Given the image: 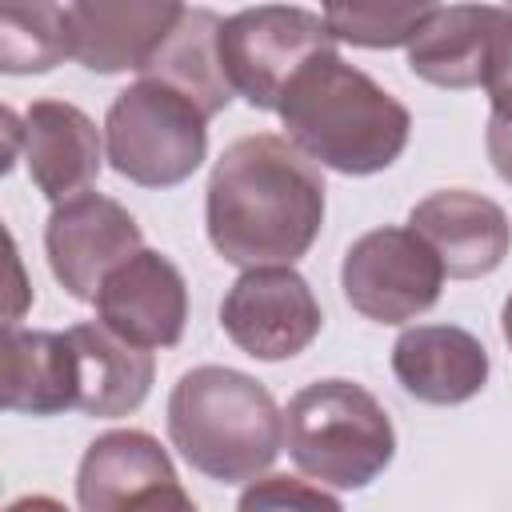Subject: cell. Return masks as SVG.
<instances>
[{"label":"cell","mask_w":512,"mask_h":512,"mask_svg":"<svg viewBox=\"0 0 512 512\" xmlns=\"http://www.w3.org/2000/svg\"><path fill=\"white\" fill-rule=\"evenodd\" d=\"M320 168L276 132L232 140L208 176L204 224L212 248L252 268H292L324 228Z\"/></svg>","instance_id":"obj_1"},{"label":"cell","mask_w":512,"mask_h":512,"mask_svg":"<svg viewBox=\"0 0 512 512\" xmlns=\"http://www.w3.org/2000/svg\"><path fill=\"white\" fill-rule=\"evenodd\" d=\"M284 140L340 176H376L400 160L412 112L340 52L308 60L280 104Z\"/></svg>","instance_id":"obj_2"},{"label":"cell","mask_w":512,"mask_h":512,"mask_svg":"<svg viewBox=\"0 0 512 512\" xmlns=\"http://www.w3.org/2000/svg\"><path fill=\"white\" fill-rule=\"evenodd\" d=\"M168 440L200 476L252 484L284 448V412L256 376L200 364L168 392Z\"/></svg>","instance_id":"obj_3"},{"label":"cell","mask_w":512,"mask_h":512,"mask_svg":"<svg viewBox=\"0 0 512 512\" xmlns=\"http://www.w3.org/2000/svg\"><path fill=\"white\" fill-rule=\"evenodd\" d=\"M292 464L328 488H368L396 456V428L384 404L356 380H312L284 408Z\"/></svg>","instance_id":"obj_4"},{"label":"cell","mask_w":512,"mask_h":512,"mask_svg":"<svg viewBox=\"0 0 512 512\" xmlns=\"http://www.w3.org/2000/svg\"><path fill=\"white\" fill-rule=\"evenodd\" d=\"M108 164L140 188H176L208 156V116L160 80H136L104 116Z\"/></svg>","instance_id":"obj_5"},{"label":"cell","mask_w":512,"mask_h":512,"mask_svg":"<svg viewBox=\"0 0 512 512\" xmlns=\"http://www.w3.org/2000/svg\"><path fill=\"white\" fill-rule=\"evenodd\" d=\"M216 52L232 96H244V104L260 112H280L296 72L308 60L336 52V40L320 12L296 4H260L224 20Z\"/></svg>","instance_id":"obj_6"},{"label":"cell","mask_w":512,"mask_h":512,"mask_svg":"<svg viewBox=\"0 0 512 512\" xmlns=\"http://www.w3.org/2000/svg\"><path fill=\"white\" fill-rule=\"evenodd\" d=\"M340 288L364 320L404 324L440 300L444 264L412 228L384 224L348 244Z\"/></svg>","instance_id":"obj_7"},{"label":"cell","mask_w":512,"mask_h":512,"mask_svg":"<svg viewBox=\"0 0 512 512\" xmlns=\"http://www.w3.org/2000/svg\"><path fill=\"white\" fill-rule=\"evenodd\" d=\"M80 512H200L168 452L144 428L100 432L76 468Z\"/></svg>","instance_id":"obj_8"},{"label":"cell","mask_w":512,"mask_h":512,"mask_svg":"<svg viewBox=\"0 0 512 512\" xmlns=\"http://www.w3.org/2000/svg\"><path fill=\"white\" fill-rule=\"evenodd\" d=\"M324 312L296 268H252L220 300L224 336L252 360H292L320 336Z\"/></svg>","instance_id":"obj_9"},{"label":"cell","mask_w":512,"mask_h":512,"mask_svg":"<svg viewBox=\"0 0 512 512\" xmlns=\"http://www.w3.org/2000/svg\"><path fill=\"white\" fill-rule=\"evenodd\" d=\"M140 248L144 232L136 216L104 192H80L64 204H52V216L44 224L48 268L60 288L84 304H96L108 272H116Z\"/></svg>","instance_id":"obj_10"},{"label":"cell","mask_w":512,"mask_h":512,"mask_svg":"<svg viewBox=\"0 0 512 512\" xmlns=\"http://www.w3.org/2000/svg\"><path fill=\"white\" fill-rule=\"evenodd\" d=\"M96 316L120 340L152 352L172 348L184 336L188 320V284L184 272L152 248H140L124 260L96 292Z\"/></svg>","instance_id":"obj_11"},{"label":"cell","mask_w":512,"mask_h":512,"mask_svg":"<svg viewBox=\"0 0 512 512\" xmlns=\"http://www.w3.org/2000/svg\"><path fill=\"white\" fill-rule=\"evenodd\" d=\"M408 228L440 256L444 276L476 280L504 264L512 248L508 212L468 188H440L408 212Z\"/></svg>","instance_id":"obj_12"},{"label":"cell","mask_w":512,"mask_h":512,"mask_svg":"<svg viewBox=\"0 0 512 512\" xmlns=\"http://www.w3.org/2000/svg\"><path fill=\"white\" fill-rule=\"evenodd\" d=\"M184 4L168 0H80L64 4L72 60L88 72H144V64L160 52L168 32L176 28Z\"/></svg>","instance_id":"obj_13"},{"label":"cell","mask_w":512,"mask_h":512,"mask_svg":"<svg viewBox=\"0 0 512 512\" xmlns=\"http://www.w3.org/2000/svg\"><path fill=\"white\" fill-rule=\"evenodd\" d=\"M20 144L32 184L52 204L92 192L104 164V148L88 112L68 100H32L20 120Z\"/></svg>","instance_id":"obj_14"},{"label":"cell","mask_w":512,"mask_h":512,"mask_svg":"<svg viewBox=\"0 0 512 512\" xmlns=\"http://www.w3.org/2000/svg\"><path fill=\"white\" fill-rule=\"evenodd\" d=\"M488 348L460 324H416L392 344V372L420 404H464L488 384Z\"/></svg>","instance_id":"obj_15"},{"label":"cell","mask_w":512,"mask_h":512,"mask_svg":"<svg viewBox=\"0 0 512 512\" xmlns=\"http://www.w3.org/2000/svg\"><path fill=\"white\" fill-rule=\"evenodd\" d=\"M68 344L76 356V408L84 416L116 420L136 412L148 400V388L156 376L152 352L120 340L100 320L72 324Z\"/></svg>","instance_id":"obj_16"},{"label":"cell","mask_w":512,"mask_h":512,"mask_svg":"<svg viewBox=\"0 0 512 512\" xmlns=\"http://www.w3.org/2000/svg\"><path fill=\"white\" fill-rule=\"evenodd\" d=\"M496 20V4H432L428 20L408 44L412 76L456 92L484 84Z\"/></svg>","instance_id":"obj_17"},{"label":"cell","mask_w":512,"mask_h":512,"mask_svg":"<svg viewBox=\"0 0 512 512\" xmlns=\"http://www.w3.org/2000/svg\"><path fill=\"white\" fill-rule=\"evenodd\" d=\"M4 408L24 416H60L76 408V356L68 332L8 328L4 336Z\"/></svg>","instance_id":"obj_18"},{"label":"cell","mask_w":512,"mask_h":512,"mask_svg":"<svg viewBox=\"0 0 512 512\" xmlns=\"http://www.w3.org/2000/svg\"><path fill=\"white\" fill-rule=\"evenodd\" d=\"M220 28L224 20L212 12V8H188L180 12L176 28L168 32V40L160 44V52L144 64V80H160L176 92H184L208 120L216 112L228 108L232 100V88L224 80V68H220V52H216V40H220Z\"/></svg>","instance_id":"obj_19"},{"label":"cell","mask_w":512,"mask_h":512,"mask_svg":"<svg viewBox=\"0 0 512 512\" xmlns=\"http://www.w3.org/2000/svg\"><path fill=\"white\" fill-rule=\"evenodd\" d=\"M72 56L64 4H8L0 8V72H52Z\"/></svg>","instance_id":"obj_20"},{"label":"cell","mask_w":512,"mask_h":512,"mask_svg":"<svg viewBox=\"0 0 512 512\" xmlns=\"http://www.w3.org/2000/svg\"><path fill=\"white\" fill-rule=\"evenodd\" d=\"M432 4H324V24L332 40L352 48H400L412 44Z\"/></svg>","instance_id":"obj_21"},{"label":"cell","mask_w":512,"mask_h":512,"mask_svg":"<svg viewBox=\"0 0 512 512\" xmlns=\"http://www.w3.org/2000/svg\"><path fill=\"white\" fill-rule=\"evenodd\" d=\"M236 512H344V504L328 496L320 484L272 472V476H256L240 492Z\"/></svg>","instance_id":"obj_22"},{"label":"cell","mask_w":512,"mask_h":512,"mask_svg":"<svg viewBox=\"0 0 512 512\" xmlns=\"http://www.w3.org/2000/svg\"><path fill=\"white\" fill-rule=\"evenodd\" d=\"M484 92L492 100V116L512 124V8H500L492 52H488V72H484Z\"/></svg>","instance_id":"obj_23"},{"label":"cell","mask_w":512,"mask_h":512,"mask_svg":"<svg viewBox=\"0 0 512 512\" xmlns=\"http://www.w3.org/2000/svg\"><path fill=\"white\" fill-rule=\"evenodd\" d=\"M484 148H488V160L496 168V176L504 184H512V124L488 116V128H484Z\"/></svg>","instance_id":"obj_24"},{"label":"cell","mask_w":512,"mask_h":512,"mask_svg":"<svg viewBox=\"0 0 512 512\" xmlns=\"http://www.w3.org/2000/svg\"><path fill=\"white\" fill-rule=\"evenodd\" d=\"M4 512H68L56 496H44V492H32V496H20V500H12Z\"/></svg>","instance_id":"obj_25"},{"label":"cell","mask_w":512,"mask_h":512,"mask_svg":"<svg viewBox=\"0 0 512 512\" xmlns=\"http://www.w3.org/2000/svg\"><path fill=\"white\" fill-rule=\"evenodd\" d=\"M500 332H504V344L512 348V292L504 300V312H500Z\"/></svg>","instance_id":"obj_26"}]
</instances>
